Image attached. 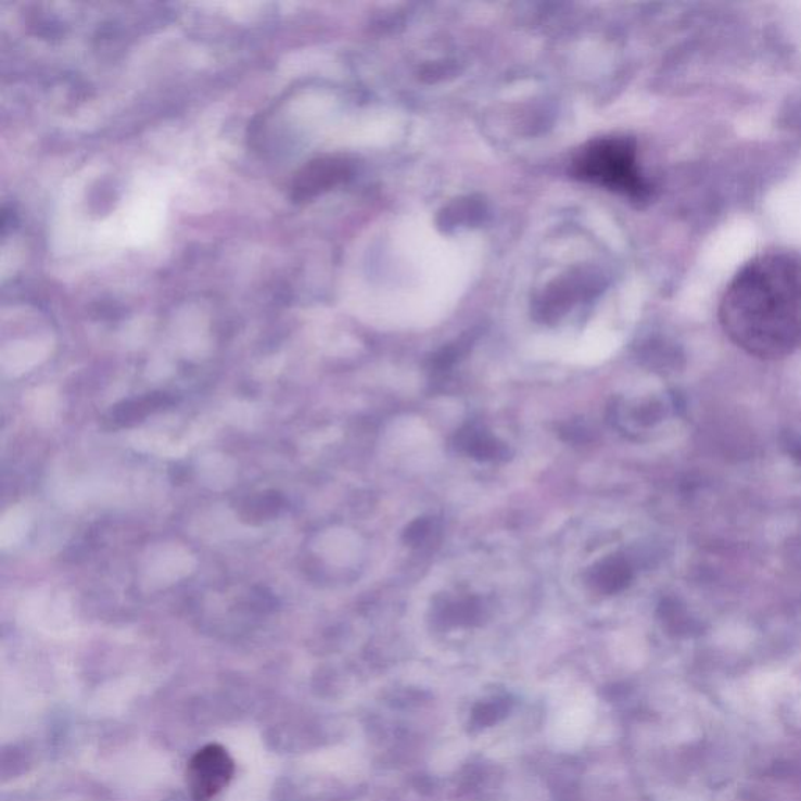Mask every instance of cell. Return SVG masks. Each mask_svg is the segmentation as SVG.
Listing matches in <instances>:
<instances>
[{
    "mask_svg": "<svg viewBox=\"0 0 801 801\" xmlns=\"http://www.w3.org/2000/svg\"><path fill=\"white\" fill-rule=\"evenodd\" d=\"M719 317L751 356L783 359L801 346V257L771 251L751 258L726 287Z\"/></svg>",
    "mask_w": 801,
    "mask_h": 801,
    "instance_id": "obj_1",
    "label": "cell"
},
{
    "mask_svg": "<svg viewBox=\"0 0 801 801\" xmlns=\"http://www.w3.org/2000/svg\"><path fill=\"white\" fill-rule=\"evenodd\" d=\"M236 774V762L219 743H208L191 756L187 767V788L194 801H211L228 788Z\"/></svg>",
    "mask_w": 801,
    "mask_h": 801,
    "instance_id": "obj_3",
    "label": "cell"
},
{
    "mask_svg": "<svg viewBox=\"0 0 801 801\" xmlns=\"http://www.w3.org/2000/svg\"><path fill=\"white\" fill-rule=\"evenodd\" d=\"M577 176L626 194L631 200H647L650 187L637 163L636 144L628 138H606L584 149L576 161Z\"/></svg>",
    "mask_w": 801,
    "mask_h": 801,
    "instance_id": "obj_2",
    "label": "cell"
}]
</instances>
